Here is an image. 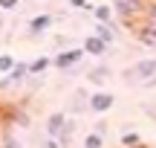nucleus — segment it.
<instances>
[{
	"instance_id": "f257e3e1",
	"label": "nucleus",
	"mask_w": 156,
	"mask_h": 148,
	"mask_svg": "<svg viewBox=\"0 0 156 148\" xmlns=\"http://www.w3.org/2000/svg\"><path fill=\"white\" fill-rule=\"evenodd\" d=\"M145 6H147V0H113V15H116L119 23H124L130 29L133 23L142 20Z\"/></svg>"
},
{
	"instance_id": "f03ea898",
	"label": "nucleus",
	"mask_w": 156,
	"mask_h": 148,
	"mask_svg": "<svg viewBox=\"0 0 156 148\" xmlns=\"http://www.w3.org/2000/svg\"><path fill=\"white\" fill-rule=\"evenodd\" d=\"M81 58H84V46H64L52 55V67L61 73H78Z\"/></svg>"
},
{
	"instance_id": "7ed1b4c3",
	"label": "nucleus",
	"mask_w": 156,
	"mask_h": 148,
	"mask_svg": "<svg viewBox=\"0 0 156 148\" xmlns=\"http://www.w3.org/2000/svg\"><path fill=\"white\" fill-rule=\"evenodd\" d=\"M122 76H124V81H147L151 76H156V58H142L133 67H127Z\"/></svg>"
},
{
	"instance_id": "20e7f679",
	"label": "nucleus",
	"mask_w": 156,
	"mask_h": 148,
	"mask_svg": "<svg viewBox=\"0 0 156 148\" xmlns=\"http://www.w3.org/2000/svg\"><path fill=\"white\" fill-rule=\"evenodd\" d=\"M26 79H29V64H26V61H17L15 70H12V73H6L3 79H0V90L20 87V84H26Z\"/></svg>"
},
{
	"instance_id": "39448f33",
	"label": "nucleus",
	"mask_w": 156,
	"mask_h": 148,
	"mask_svg": "<svg viewBox=\"0 0 156 148\" xmlns=\"http://www.w3.org/2000/svg\"><path fill=\"white\" fill-rule=\"evenodd\" d=\"M130 32H133V38L139 41L142 46H147V50H156V26H151V23L139 20L130 26Z\"/></svg>"
},
{
	"instance_id": "423d86ee",
	"label": "nucleus",
	"mask_w": 156,
	"mask_h": 148,
	"mask_svg": "<svg viewBox=\"0 0 156 148\" xmlns=\"http://www.w3.org/2000/svg\"><path fill=\"white\" fill-rule=\"evenodd\" d=\"M113 105H116V96L110 90H93L90 93V110L93 113H107Z\"/></svg>"
},
{
	"instance_id": "0eeeda50",
	"label": "nucleus",
	"mask_w": 156,
	"mask_h": 148,
	"mask_svg": "<svg viewBox=\"0 0 156 148\" xmlns=\"http://www.w3.org/2000/svg\"><path fill=\"white\" fill-rule=\"evenodd\" d=\"M67 119H69L67 110H55V113H49V116H46V137L58 139L64 134V128H67Z\"/></svg>"
},
{
	"instance_id": "6e6552de",
	"label": "nucleus",
	"mask_w": 156,
	"mask_h": 148,
	"mask_svg": "<svg viewBox=\"0 0 156 148\" xmlns=\"http://www.w3.org/2000/svg\"><path fill=\"white\" fill-rule=\"evenodd\" d=\"M52 20H55V17L46 15V12H41V15H32V17H29V35H41V32H46V29L52 26Z\"/></svg>"
},
{
	"instance_id": "1a4fd4ad",
	"label": "nucleus",
	"mask_w": 156,
	"mask_h": 148,
	"mask_svg": "<svg viewBox=\"0 0 156 148\" xmlns=\"http://www.w3.org/2000/svg\"><path fill=\"white\" fill-rule=\"evenodd\" d=\"M81 46H84V52H87V55H95V58H101V55L107 52V44H104V41H101L95 32H93V35H87Z\"/></svg>"
},
{
	"instance_id": "9d476101",
	"label": "nucleus",
	"mask_w": 156,
	"mask_h": 148,
	"mask_svg": "<svg viewBox=\"0 0 156 148\" xmlns=\"http://www.w3.org/2000/svg\"><path fill=\"white\" fill-rule=\"evenodd\" d=\"M84 108H90V93L84 90V87H78V90L73 93V102H69V116L84 113Z\"/></svg>"
},
{
	"instance_id": "9b49d317",
	"label": "nucleus",
	"mask_w": 156,
	"mask_h": 148,
	"mask_svg": "<svg viewBox=\"0 0 156 148\" xmlns=\"http://www.w3.org/2000/svg\"><path fill=\"white\" fill-rule=\"evenodd\" d=\"M110 76H113V70L107 67V64H95V67L87 70V81H90V84H104Z\"/></svg>"
},
{
	"instance_id": "f8f14e48",
	"label": "nucleus",
	"mask_w": 156,
	"mask_h": 148,
	"mask_svg": "<svg viewBox=\"0 0 156 148\" xmlns=\"http://www.w3.org/2000/svg\"><path fill=\"white\" fill-rule=\"evenodd\" d=\"M95 35H98V38L110 46L113 41L119 38V23H95Z\"/></svg>"
},
{
	"instance_id": "ddd939ff",
	"label": "nucleus",
	"mask_w": 156,
	"mask_h": 148,
	"mask_svg": "<svg viewBox=\"0 0 156 148\" xmlns=\"http://www.w3.org/2000/svg\"><path fill=\"white\" fill-rule=\"evenodd\" d=\"M93 15H95V23H116L113 6H107V3H98V6L93 9Z\"/></svg>"
},
{
	"instance_id": "4468645a",
	"label": "nucleus",
	"mask_w": 156,
	"mask_h": 148,
	"mask_svg": "<svg viewBox=\"0 0 156 148\" xmlns=\"http://www.w3.org/2000/svg\"><path fill=\"white\" fill-rule=\"evenodd\" d=\"M49 67H52V58L49 55H38L35 61H29V73H32V76H44Z\"/></svg>"
},
{
	"instance_id": "2eb2a0df",
	"label": "nucleus",
	"mask_w": 156,
	"mask_h": 148,
	"mask_svg": "<svg viewBox=\"0 0 156 148\" xmlns=\"http://www.w3.org/2000/svg\"><path fill=\"white\" fill-rule=\"evenodd\" d=\"M84 148H104V134L90 131L87 137H84Z\"/></svg>"
},
{
	"instance_id": "dca6fc26",
	"label": "nucleus",
	"mask_w": 156,
	"mask_h": 148,
	"mask_svg": "<svg viewBox=\"0 0 156 148\" xmlns=\"http://www.w3.org/2000/svg\"><path fill=\"white\" fill-rule=\"evenodd\" d=\"M15 64H17L15 55H9V52H0V73H3V76L12 73V70H15Z\"/></svg>"
},
{
	"instance_id": "f3484780",
	"label": "nucleus",
	"mask_w": 156,
	"mask_h": 148,
	"mask_svg": "<svg viewBox=\"0 0 156 148\" xmlns=\"http://www.w3.org/2000/svg\"><path fill=\"white\" fill-rule=\"evenodd\" d=\"M142 20H145V23H151V26H156V0H147V6H145V15H142Z\"/></svg>"
},
{
	"instance_id": "a211bd4d",
	"label": "nucleus",
	"mask_w": 156,
	"mask_h": 148,
	"mask_svg": "<svg viewBox=\"0 0 156 148\" xmlns=\"http://www.w3.org/2000/svg\"><path fill=\"white\" fill-rule=\"evenodd\" d=\"M139 142H142V137H139L136 131H124V134H122V145H124V148H133V145H139Z\"/></svg>"
},
{
	"instance_id": "6ab92c4d",
	"label": "nucleus",
	"mask_w": 156,
	"mask_h": 148,
	"mask_svg": "<svg viewBox=\"0 0 156 148\" xmlns=\"http://www.w3.org/2000/svg\"><path fill=\"white\" fill-rule=\"evenodd\" d=\"M0 148H23L20 142H17L15 137H12L9 131H3V142H0Z\"/></svg>"
},
{
	"instance_id": "aec40b11",
	"label": "nucleus",
	"mask_w": 156,
	"mask_h": 148,
	"mask_svg": "<svg viewBox=\"0 0 156 148\" xmlns=\"http://www.w3.org/2000/svg\"><path fill=\"white\" fill-rule=\"evenodd\" d=\"M69 6H73V9H84V12H93L95 9L90 0H69Z\"/></svg>"
},
{
	"instance_id": "412c9836",
	"label": "nucleus",
	"mask_w": 156,
	"mask_h": 148,
	"mask_svg": "<svg viewBox=\"0 0 156 148\" xmlns=\"http://www.w3.org/2000/svg\"><path fill=\"white\" fill-rule=\"evenodd\" d=\"M20 6V0H0V12H15Z\"/></svg>"
},
{
	"instance_id": "4be33fe9",
	"label": "nucleus",
	"mask_w": 156,
	"mask_h": 148,
	"mask_svg": "<svg viewBox=\"0 0 156 148\" xmlns=\"http://www.w3.org/2000/svg\"><path fill=\"white\" fill-rule=\"evenodd\" d=\"M41 148H61V142H58V139H52V137H46L44 142H41Z\"/></svg>"
},
{
	"instance_id": "5701e85b",
	"label": "nucleus",
	"mask_w": 156,
	"mask_h": 148,
	"mask_svg": "<svg viewBox=\"0 0 156 148\" xmlns=\"http://www.w3.org/2000/svg\"><path fill=\"white\" fill-rule=\"evenodd\" d=\"M142 87H147V90H156V76H151V79H147Z\"/></svg>"
},
{
	"instance_id": "b1692460",
	"label": "nucleus",
	"mask_w": 156,
	"mask_h": 148,
	"mask_svg": "<svg viewBox=\"0 0 156 148\" xmlns=\"http://www.w3.org/2000/svg\"><path fill=\"white\" fill-rule=\"evenodd\" d=\"M122 148H124V145H122ZM133 148H147V145H145V142H139V145H133Z\"/></svg>"
}]
</instances>
